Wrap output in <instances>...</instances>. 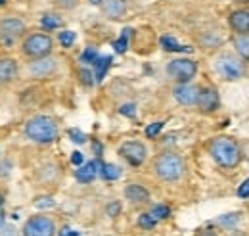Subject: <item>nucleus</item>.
I'll use <instances>...</instances> for the list:
<instances>
[{"mask_svg": "<svg viewBox=\"0 0 249 236\" xmlns=\"http://www.w3.org/2000/svg\"><path fill=\"white\" fill-rule=\"evenodd\" d=\"M58 135H60L58 123L48 116H35L25 125V137L38 144H50L58 138Z\"/></svg>", "mask_w": 249, "mask_h": 236, "instance_id": "obj_1", "label": "nucleus"}, {"mask_svg": "<svg viewBox=\"0 0 249 236\" xmlns=\"http://www.w3.org/2000/svg\"><path fill=\"white\" fill-rule=\"evenodd\" d=\"M211 157L215 159V163L224 167V169H232L240 163L242 159V150L236 144V140L228 138V137H218L211 142L209 146Z\"/></svg>", "mask_w": 249, "mask_h": 236, "instance_id": "obj_2", "label": "nucleus"}, {"mask_svg": "<svg viewBox=\"0 0 249 236\" xmlns=\"http://www.w3.org/2000/svg\"><path fill=\"white\" fill-rule=\"evenodd\" d=\"M154 169H156V175L161 180H167V182H175L184 175V169H186V163L184 159L175 154V152H165L161 156H157L156 163H154Z\"/></svg>", "mask_w": 249, "mask_h": 236, "instance_id": "obj_3", "label": "nucleus"}, {"mask_svg": "<svg viewBox=\"0 0 249 236\" xmlns=\"http://www.w3.org/2000/svg\"><path fill=\"white\" fill-rule=\"evenodd\" d=\"M52 48H54V40L48 35H44V33H33L21 44L23 56H27V58L31 59L48 56L52 52Z\"/></svg>", "mask_w": 249, "mask_h": 236, "instance_id": "obj_4", "label": "nucleus"}, {"mask_svg": "<svg viewBox=\"0 0 249 236\" xmlns=\"http://www.w3.org/2000/svg\"><path fill=\"white\" fill-rule=\"evenodd\" d=\"M167 73H169V77H173L178 83H190L197 73V63L188 58L173 59L167 65Z\"/></svg>", "mask_w": 249, "mask_h": 236, "instance_id": "obj_5", "label": "nucleus"}, {"mask_svg": "<svg viewBox=\"0 0 249 236\" xmlns=\"http://www.w3.org/2000/svg\"><path fill=\"white\" fill-rule=\"evenodd\" d=\"M56 223L46 215H35L23 225V236H54Z\"/></svg>", "mask_w": 249, "mask_h": 236, "instance_id": "obj_6", "label": "nucleus"}, {"mask_svg": "<svg viewBox=\"0 0 249 236\" xmlns=\"http://www.w3.org/2000/svg\"><path fill=\"white\" fill-rule=\"evenodd\" d=\"M58 71V61L50 56L35 58L27 65V75L31 79H48Z\"/></svg>", "mask_w": 249, "mask_h": 236, "instance_id": "obj_7", "label": "nucleus"}, {"mask_svg": "<svg viewBox=\"0 0 249 236\" xmlns=\"http://www.w3.org/2000/svg\"><path fill=\"white\" fill-rule=\"evenodd\" d=\"M217 71L228 81H238L240 77H244L246 69H244V63L238 58L224 54V56H220L217 59Z\"/></svg>", "mask_w": 249, "mask_h": 236, "instance_id": "obj_8", "label": "nucleus"}, {"mask_svg": "<svg viewBox=\"0 0 249 236\" xmlns=\"http://www.w3.org/2000/svg\"><path fill=\"white\" fill-rule=\"evenodd\" d=\"M119 154L123 156L124 159L130 163V165H142L146 156H148V150L142 142H136V140H130V142H124L119 148Z\"/></svg>", "mask_w": 249, "mask_h": 236, "instance_id": "obj_9", "label": "nucleus"}, {"mask_svg": "<svg viewBox=\"0 0 249 236\" xmlns=\"http://www.w3.org/2000/svg\"><path fill=\"white\" fill-rule=\"evenodd\" d=\"M196 106L199 112L203 114H211L218 108V94L215 89L211 87H205V89H199L197 92V100H196Z\"/></svg>", "mask_w": 249, "mask_h": 236, "instance_id": "obj_10", "label": "nucleus"}, {"mask_svg": "<svg viewBox=\"0 0 249 236\" xmlns=\"http://www.w3.org/2000/svg\"><path fill=\"white\" fill-rule=\"evenodd\" d=\"M197 92L199 89L190 85V83H178L175 89H173V96L178 104L182 106H196V100H197Z\"/></svg>", "mask_w": 249, "mask_h": 236, "instance_id": "obj_11", "label": "nucleus"}, {"mask_svg": "<svg viewBox=\"0 0 249 236\" xmlns=\"http://www.w3.org/2000/svg\"><path fill=\"white\" fill-rule=\"evenodd\" d=\"M23 31H25V23L18 18H8L0 21V37L6 40L18 39L19 35H23Z\"/></svg>", "mask_w": 249, "mask_h": 236, "instance_id": "obj_12", "label": "nucleus"}, {"mask_svg": "<svg viewBox=\"0 0 249 236\" xmlns=\"http://www.w3.org/2000/svg\"><path fill=\"white\" fill-rule=\"evenodd\" d=\"M19 67L14 58H0V87H6L18 79Z\"/></svg>", "mask_w": 249, "mask_h": 236, "instance_id": "obj_13", "label": "nucleus"}, {"mask_svg": "<svg viewBox=\"0 0 249 236\" xmlns=\"http://www.w3.org/2000/svg\"><path fill=\"white\" fill-rule=\"evenodd\" d=\"M100 169H102V161L100 159H94V161H89L85 165H79V169L75 171V177H77V180H81V182H90L100 173Z\"/></svg>", "mask_w": 249, "mask_h": 236, "instance_id": "obj_14", "label": "nucleus"}, {"mask_svg": "<svg viewBox=\"0 0 249 236\" xmlns=\"http://www.w3.org/2000/svg\"><path fill=\"white\" fill-rule=\"evenodd\" d=\"M230 25L238 35H249V12L248 10H236L230 16Z\"/></svg>", "mask_w": 249, "mask_h": 236, "instance_id": "obj_15", "label": "nucleus"}, {"mask_svg": "<svg viewBox=\"0 0 249 236\" xmlns=\"http://www.w3.org/2000/svg\"><path fill=\"white\" fill-rule=\"evenodd\" d=\"M124 198L134 202V204H144V202L150 200V192L140 184H128L124 188Z\"/></svg>", "mask_w": 249, "mask_h": 236, "instance_id": "obj_16", "label": "nucleus"}, {"mask_svg": "<svg viewBox=\"0 0 249 236\" xmlns=\"http://www.w3.org/2000/svg\"><path fill=\"white\" fill-rule=\"evenodd\" d=\"M126 12V4L124 0H104V14L109 20H119L123 18Z\"/></svg>", "mask_w": 249, "mask_h": 236, "instance_id": "obj_17", "label": "nucleus"}, {"mask_svg": "<svg viewBox=\"0 0 249 236\" xmlns=\"http://www.w3.org/2000/svg\"><path fill=\"white\" fill-rule=\"evenodd\" d=\"M94 65H96V81L100 83V81L104 79V75H106L107 67L111 65V56H106V58H96Z\"/></svg>", "mask_w": 249, "mask_h": 236, "instance_id": "obj_18", "label": "nucleus"}, {"mask_svg": "<svg viewBox=\"0 0 249 236\" xmlns=\"http://www.w3.org/2000/svg\"><path fill=\"white\" fill-rule=\"evenodd\" d=\"M100 175L106 178V180H115V178L121 177V169L117 165H111V163H102Z\"/></svg>", "mask_w": 249, "mask_h": 236, "instance_id": "obj_19", "label": "nucleus"}, {"mask_svg": "<svg viewBox=\"0 0 249 236\" xmlns=\"http://www.w3.org/2000/svg\"><path fill=\"white\" fill-rule=\"evenodd\" d=\"M234 44H236V50H238L240 56L249 58V35H240Z\"/></svg>", "mask_w": 249, "mask_h": 236, "instance_id": "obj_20", "label": "nucleus"}, {"mask_svg": "<svg viewBox=\"0 0 249 236\" xmlns=\"http://www.w3.org/2000/svg\"><path fill=\"white\" fill-rule=\"evenodd\" d=\"M161 46L169 52H180V50H190L186 46H180L173 37H161Z\"/></svg>", "mask_w": 249, "mask_h": 236, "instance_id": "obj_21", "label": "nucleus"}, {"mask_svg": "<svg viewBox=\"0 0 249 236\" xmlns=\"http://www.w3.org/2000/svg\"><path fill=\"white\" fill-rule=\"evenodd\" d=\"M42 27L44 29H48V31H52V29H58L60 25H62V20L58 18V16H52V14H46L44 18H42Z\"/></svg>", "mask_w": 249, "mask_h": 236, "instance_id": "obj_22", "label": "nucleus"}, {"mask_svg": "<svg viewBox=\"0 0 249 236\" xmlns=\"http://www.w3.org/2000/svg\"><path fill=\"white\" fill-rule=\"evenodd\" d=\"M132 35V29H123V35L115 40V52H119V54H123L124 50H126V44H128V37Z\"/></svg>", "mask_w": 249, "mask_h": 236, "instance_id": "obj_23", "label": "nucleus"}, {"mask_svg": "<svg viewBox=\"0 0 249 236\" xmlns=\"http://www.w3.org/2000/svg\"><path fill=\"white\" fill-rule=\"evenodd\" d=\"M156 219L152 217V213H142L140 215V219H138V225L142 227V229H154L156 227Z\"/></svg>", "mask_w": 249, "mask_h": 236, "instance_id": "obj_24", "label": "nucleus"}, {"mask_svg": "<svg viewBox=\"0 0 249 236\" xmlns=\"http://www.w3.org/2000/svg\"><path fill=\"white\" fill-rule=\"evenodd\" d=\"M150 213H152V217H154L156 221H159V219H167V217L171 215V209L167 206H156Z\"/></svg>", "mask_w": 249, "mask_h": 236, "instance_id": "obj_25", "label": "nucleus"}, {"mask_svg": "<svg viewBox=\"0 0 249 236\" xmlns=\"http://www.w3.org/2000/svg\"><path fill=\"white\" fill-rule=\"evenodd\" d=\"M161 129H163V121H156V123L148 125V127H146V137L154 138V137H157V135L161 133Z\"/></svg>", "mask_w": 249, "mask_h": 236, "instance_id": "obj_26", "label": "nucleus"}, {"mask_svg": "<svg viewBox=\"0 0 249 236\" xmlns=\"http://www.w3.org/2000/svg\"><path fill=\"white\" fill-rule=\"evenodd\" d=\"M96 58H98V52H96V48H94V46H89V48L83 52V56H81L83 63H94Z\"/></svg>", "mask_w": 249, "mask_h": 236, "instance_id": "obj_27", "label": "nucleus"}, {"mask_svg": "<svg viewBox=\"0 0 249 236\" xmlns=\"http://www.w3.org/2000/svg\"><path fill=\"white\" fill-rule=\"evenodd\" d=\"M60 42H62L65 48H69L75 42V33L73 31H63L62 35H60Z\"/></svg>", "mask_w": 249, "mask_h": 236, "instance_id": "obj_28", "label": "nucleus"}, {"mask_svg": "<svg viewBox=\"0 0 249 236\" xmlns=\"http://www.w3.org/2000/svg\"><path fill=\"white\" fill-rule=\"evenodd\" d=\"M119 112H121L123 116H126V118H134V116H136V106H134V104H124V106L119 108Z\"/></svg>", "mask_w": 249, "mask_h": 236, "instance_id": "obj_29", "label": "nucleus"}, {"mask_svg": "<svg viewBox=\"0 0 249 236\" xmlns=\"http://www.w3.org/2000/svg\"><path fill=\"white\" fill-rule=\"evenodd\" d=\"M69 137H71L73 142H77V144H83V142L87 140V137H85L81 131H77V129H71V131H69Z\"/></svg>", "mask_w": 249, "mask_h": 236, "instance_id": "obj_30", "label": "nucleus"}, {"mask_svg": "<svg viewBox=\"0 0 249 236\" xmlns=\"http://www.w3.org/2000/svg\"><path fill=\"white\" fill-rule=\"evenodd\" d=\"M238 196L240 198H249V178L242 182V186L238 188Z\"/></svg>", "mask_w": 249, "mask_h": 236, "instance_id": "obj_31", "label": "nucleus"}, {"mask_svg": "<svg viewBox=\"0 0 249 236\" xmlns=\"http://www.w3.org/2000/svg\"><path fill=\"white\" fill-rule=\"evenodd\" d=\"M81 79H83V83H85V85H92L94 83L92 73H90L89 69H83V71H81Z\"/></svg>", "mask_w": 249, "mask_h": 236, "instance_id": "obj_32", "label": "nucleus"}, {"mask_svg": "<svg viewBox=\"0 0 249 236\" xmlns=\"http://www.w3.org/2000/svg\"><path fill=\"white\" fill-rule=\"evenodd\" d=\"M71 161H73L75 165H83V154H81V152H75L73 157H71Z\"/></svg>", "mask_w": 249, "mask_h": 236, "instance_id": "obj_33", "label": "nucleus"}, {"mask_svg": "<svg viewBox=\"0 0 249 236\" xmlns=\"http://www.w3.org/2000/svg\"><path fill=\"white\" fill-rule=\"evenodd\" d=\"M107 211H109V215H115L119 211V204H111V206L107 207Z\"/></svg>", "mask_w": 249, "mask_h": 236, "instance_id": "obj_34", "label": "nucleus"}, {"mask_svg": "<svg viewBox=\"0 0 249 236\" xmlns=\"http://www.w3.org/2000/svg\"><path fill=\"white\" fill-rule=\"evenodd\" d=\"M2 223H4V213L0 211V227H2Z\"/></svg>", "mask_w": 249, "mask_h": 236, "instance_id": "obj_35", "label": "nucleus"}, {"mask_svg": "<svg viewBox=\"0 0 249 236\" xmlns=\"http://www.w3.org/2000/svg\"><path fill=\"white\" fill-rule=\"evenodd\" d=\"M90 2H92V4H102L104 0H90Z\"/></svg>", "mask_w": 249, "mask_h": 236, "instance_id": "obj_36", "label": "nucleus"}, {"mask_svg": "<svg viewBox=\"0 0 249 236\" xmlns=\"http://www.w3.org/2000/svg\"><path fill=\"white\" fill-rule=\"evenodd\" d=\"M6 4V0H0V6H4Z\"/></svg>", "mask_w": 249, "mask_h": 236, "instance_id": "obj_37", "label": "nucleus"}, {"mask_svg": "<svg viewBox=\"0 0 249 236\" xmlns=\"http://www.w3.org/2000/svg\"><path fill=\"white\" fill-rule=\"evenodd\" d=\"M0 204H2V194H0Z\"/></svg>", "mask_w": 249, "mask_h": 236, "instance_id": "obj_38", "label": "nucleus"}, {"mask_svg": "<svg viewBox=\"0 0 249 236\" xmlns=\"http://www.w3.org/2000/svg\"><path fill=\"white\" fill-rule=\"evenodd\" d=\"M242 2H244V0H242Z\"/></svg>", "mask_w": 249, "mask_h": 236, "instance_id": "obj_39", "label": "nucleus"}]
</instances>
